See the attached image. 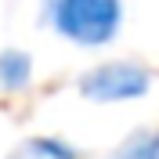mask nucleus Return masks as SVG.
<instances>
[{
    "instance_id": "nucleus-1",
    "label": "nucleus",
    "mask_w": 159,
    "mask_h": 159,
    "mask_svg": "<svg viewBox=\"0 0 159 159\" xmlns=\"http://www.w3.org/2000/svg\"><path fill=\"white\" fill-rule=\"evenodd\" d=\"M51 25L80 47H101L119 33L123 0H51Z\"/></svg>"
},
{
    "instance_id": "nucleus-2",
    "label": "nucleus",
    "mask_w": 159,
    "mask_h": 159,
    "mask_svg": "<svg viewBox=\"0 0 159 159\" xmlns=\"http://www.w3.org/2000/svg\"><path fill=\"white\" fill-rule=\"evenodd\" d=\"M148 83H152L148 69H141L134 61H109V65L90 69L80 80V94L90 98V101H101V105H112V101L141 98L148 90Z\"/></svg>"
},
{
    "instance_id": "nucleus-3",
    "label": "nucleus",
    "mask_w": 159,
    "mask_h": 159,
    "mask_svg": "<svg viewBox=\"0 0 159 159\" xmlns=\"http://www.w3.org/2000/svg\"><path fill=\"white\" fill-rule=\"evenodd\" d=\"M29 76H33V58L25 51H18V47L0 51V87L4 90L29 87Z\"/></svg>"
},
{
    "instance_id": "nucleus-4",
    "label": "nucleus",
    "mask_w": 159,
    "mask_h": 159,
    "mask_svg": "<svg viewBox=\"0 0 159 159\" xmlns=\"http://www.w3.org/2000/svg\"><path fill=\"white\" fill-rule=\"evenodd\" d=\"M7 159H80V156L58 138H29V141H22Z\"/></svg>"
},
{
    "instance_id": "nucleus-5",
    "label": "nucleus",
    "mask_w": 159,
    "mask_h": 159,
    "mask_svg": "<svg viewBox=\"0 0 159 159\" xmlns=\"http://www.w3.org/2000/svg\"><path fill=\"white\" fill-rule=\"evenodd\" d=\"M109 159H159V134H138L127 145H119Z\"/></svg>"
}]
</instances>
